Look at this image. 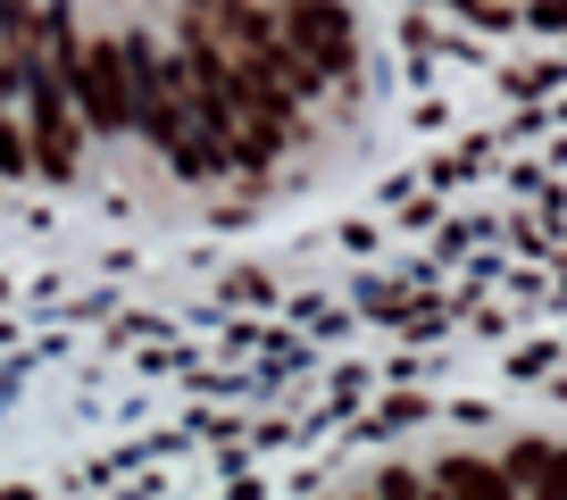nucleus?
I'll return each mask as SVG.
<instances>
[{
    "label": "nucleus",
    "mask_w": 567,
    "mask_h": 500,
    "mask_svg": "<svg viewBox=\"0 0 567 500\" xmlns=\"http://www.w3.org/2000/svg\"><path fill=\"white\" fill-rule=\"evenodd\" d=\"M68 101L84 108L92 134H125L134 125V84H125V42H84L68 67Z\"/></svg>",
    "instance_id": "nucleus-1"
},
{
    "label": "nucleus",
    "mask_w": 567,
    "mask_h": 500,
    "mask_svg": "<svg viewBox=\"0 0 567 500\" xmlns=\"http://www.w3.org/2000/svg\"><path fill=\"white\" fill-rule=\"evenodd\" d=\"M276 34L292 42V51H301L326 84H342V75H351V18H342L334 0H284Z\"/></svg>",
    "instance_id": "nucleus-2"
},
{
    "label": "nucleus",
    "mask_w": 567,
    "mask_h": 500,
    "mask_svg": "<svg viewBox=\"0 0 567 500\" xmlns=\"http://www.w3.org/2000/svg\"><path fill=\"white\" fill-rule=\"evenodd\" d=\"M509 483H543V492H567V450H517Z\"/></svg>",
    "instance_id": "nucleus-3"
},
{
    "label": "nucleus",
    "mask_w": 567,
    "mask_h": 500,
    "mask_svg": "<svg viewBox=\"0 0 567 500\" xmlns=\"http://www.w3.org/2000/svg\"><path fill=\"white\" fill-rule=\"evenodd\" d=\"M434 483H443V492H501V483H509V467H476V459H451V467H443Z\"/></svg>",
    "instance_id": "nucleus-4"
}]
</instances>
